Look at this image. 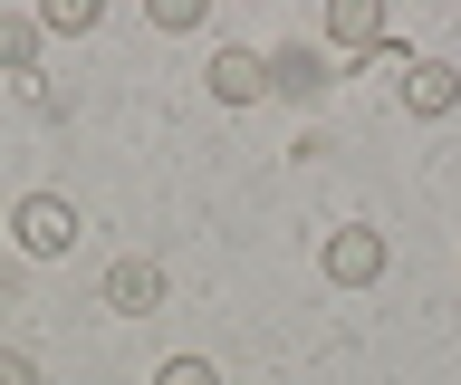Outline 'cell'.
Here are the masks:
<instances>
[{"mask_svg":"<svg viewBox=\"0 0 461 385\" xmlns=\"http://www.w3.org/2000/svg\"><path fill=\"white\" fill-rule=\"evenodd\" d=\"M10 232H20L29 261H58V251H77V203H68V193H29V203L10 212Z\"/></svg>","mask_w":461,"mask_h":385,"instance_id":"obj_1","label":"cell"},{"mask_svg":"<svg viewBox=\"0 0 461 385\" xmlns=\"http://www.w3.org/2000/svg\"><path fill=\"white\" fill-rule=\"evenodd\" d=\"M327 280H337V289H375V280H384V232L337 222V232H327Z\"/></svg>","mask_w":461,"mask_h":385,"instance_id":"obj_2","label":"cell"},{"mask_svg":"<svg viewBox=\"0 0 461 385\" xmlns=\"http://www.w3.org/2000/svg\"><path fill=\"white\" fill-rule=\"evenodd\" d=\"M327 87H337V59H327V49H308V39L269 49V96H298V106H308V96H327Z\"/></svg>","mask_w":461,"mask_h":385,"instance_id":"obj_3","label":"cell"},{"mask_svg":"<svg viewBox=\"0 0 461 385\" xmlns=\"http://www.w3.org/2000/svg\"><path fill=\"white\" fill-rule=\"evenodd\" d=\"M202 87L221 96V106H250V96H269V59L259 49H221V59L202 68Z\"/></svg>","mask_w":461,"mask_h":385,"instance_id":"obj_4","label":"cell"},{"mask_svg":"<svg viewBox=\"0 0 461 385\" xmlns=\"http://www.w3.org/2000/svg\"><path fill=\"white\" fill-rule=\"evenodd\" d=\"M106 308L115 318H154V308H164V270L154 261H115L106 270Z\"/></svg>","mask_w":461,"mask_h":385,"instance_id":"obj_5","label":"cell"},{"mask_svg":"<svg viewBox=\"0 0 461 385\" xmlns=\"http://www.w3.org/2000/svg\"><path fill=\"white\" fill-rule=\"evenodd\" d=\"M403 106H413V116H452V106H461V78L442 59H413V68H403Z\"/></svg>","mask_w":461,"mask_h":385,"instance_id":"obj_6","label":"cell"},{"mask_svg":"<svg viewBox=\"0 0 461 385\" xmlns=\"http://www.w3.org/2000/svg\"><path fill=\"white\" fill-rule=\"evenodd\" d=\"M327 49H384V10L375 0H327Z\"/></svg>","mask_w":461,"mask_h":385,"instance_id":"obj_7","label":"cell"},{"mask_svg":"<svg viewBox=\"0 0 461 385\" xmlns=\"http://www.w3.org/2000/svg\"><path fill=\"white\" fill-rule=\"evenodd\" d=\"M39 68V20H10L0 10V78H29Z\"/></svg>","mask_w":461,"mask_h":385,"instance_id":"obj_8","label":"cell"},{"mask_svg":"<svg viewBox=\"0 0 461 385\" xmlns=\"http://www.w3.org/2000/svg\"><path fill=\"white\" fill-rule=\"evenodd\" d=\"M86 39V30H96V0H49V10H39V39Z\"/></svg>","mask_w":461,"mask_h":385,"instance_id":"obj_9","label":"cell"},{"mask_svg":"<svg viewBox=\"0 0 461 385\" xmlns=\"http://www.w3.org/2000/svg\"><path fill=\"white\" fill-rule=\"evenodd\" d=\"M154 385H221V376H212V356H173Z\"/></svg>","mask_w":461,"mask_h":385,"instance_id":"obj_10","label":"cell"},{"mask_svg":"<svg viewBox=\"0 0 461 385\" xmlns=\"http://www.w3.org/2000/svg\"><path fill=\"white\" fill-rule=\"evenodd\" d=\"M0 385H39V366H29L20 347H0Z\"/></svg>","mask_w":461,"mask_h":385,"instance_id":"obj_11","label":"cell"}]
</instances>
